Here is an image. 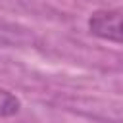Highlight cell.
Returning a JSON list of instances; mask_svg holds the SVG:
<instances>
[{
	"label": "cell",
	"instance_id": "6da1fadb",
	"mask_svg": "<svg viewBox=\"0 0 123 123\" xmlns=\"http://www.w3.org/2000/svg\"><path fill=\"white\" fill-rule=\"evenodd\" d=\"M88 31L90 35L102 40L123 44V12L121 10H98L90 13Z\"/></svg>",
	"mask_w": 123,
	"mask_h": 123
},
{
	"label": "cell",
	"instance_id": "7a4b0ae2",
	"mask_svg": "<svg viewBox=\"0 0 123 123\" xmlns=\"http://www.w3.org/2000/svg\"><path fill=\"white\" fill-rule=\"evenodd\" d=\"M19 110H21V100L12 90L0 86V119L15 115Z\"/></svg>",
	"mask_w": 123,
	"mask_h": 123
}]
</instances>
